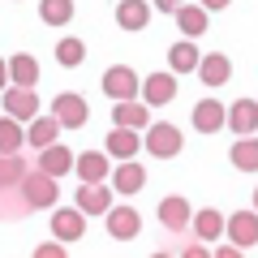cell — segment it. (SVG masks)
<instances>
[{
    "instance_id": "7",
    "label": "cell",
    "mask_w": 258,
    "mask_h": 258,
    "mask_svg": "<svg viewBox=\"0 0 258 258\" xmlns=\"http://www.w3.org/2000/svg\"><path fill=\"white\" fill-rule=\"evenodd\" d=\"M108 237L112 241H134L142 232V215H138V207H108Z\"/></svg>"
},
{
    "instance_id": "26",
    "label": "cell",
    "mask_w": 258,
    "mask_h": 258,
    "mask_svg": "<svg viewBox=\"0 0 258 258\" xmlns=\"http://www.w3.org/2000/svg\"><path fill=\"white\" fill-rule=\"evenodd\" d=\"M22 215H30L22 189L18 185H0V220H22Z\"/></svg>"
},
{
    "instance_id": "25",
    "label": "cell",
    "mask_w": 258,
    "mask_h": 258,
    "mask_svg": "<svg viewBox=\"0 0 258 258\" xmlns=\"http://www.w3.org/2000/svg\"><path fill=\"white\" fill-rule=\"evenodd\" d=\"M198 47H194V39H181V43H172L168 47V69H172V74H189L194 64H198Z\"/></svg>"
},
{
    "instance_id": "3",
    "label": "cell",
    "mask_w": 258,
    "mask_h": 258,
    "mask_svg": "<svg viewBox=\"0 0 258 258\" xmlns=\"http://www.w3.org/2000/svg\"><path fill=\"white\" fill-rule=\"evenodd\" d=\"M52 116H56V125H60V129H82L91 112H86V99H82V95L60 91V95L52 99Z\"/></svg>"
},
{
    "instance_id": "29",
    "label": "cell",
    "mask_w": 258,
    "mask_h": 258,
    "mask_svg": "<svg viewBox=\"0 0 258 258\" xmlns=\"http://www.w3.org/2000/svg\"><path fill=\"white\" fill-rule=\"evenodd\" d=\"M39 18L47 26H69L74 22V0H39Z\"/></svg>"
},
{
    "instance_id": "13",
    "label": "cell",
    "mask_w": 258,
    "mask_h": 258,
    "mask_svg": "<svg viewBox=\"0 0 258 258\" xmlns=\"http://www.w3.org/2000/svg\"><path fill=\"white\" fill-rule=\"evenodd\" d=\"M112 120H116V125H125V129H147L151 125V108L147 103H138V95H134V99H116V108H112Z\"/></svg>"
},
{
    "instance_id": "17",
    "label": "cell",
    "mask_w": 258,
    "mask_h": 258,
    "mask_svg": "<svg viewBox=\"0 0 258 258\" xmlns=\"http://www.w3.org/2000/svg\"><path fill=\"white\" fill-rule=\"evenodd\" d=\"M39 172H47V176H64L69 168H74V155H69V147H60V142H47L43 151H39Z\"/></svg>"
},
{
    "instance_id": "23",
    "label": "cell",
    "mask_w": 258,
    "mask_h": 258,
    "mask_svg": "<svg viewBox=\"0 0 258 258\" xmlns=\"http://www.w3.org/2000/svg\"><path fill=\"white\" fill-rule=\"evenodd\" d=\"M60 138V125H56V116H30V129H26V147L43 151L47 142Z\"/></svg>"
},
{
    "instance_id": "5",
    "label": "cell",
    "mask_w": 258,
    "mask_h": 258,
    "mask_svg": "<svg viewBox=\"0 0 258 258\" xmlns=\"http://www.w3.org/2000/svg\"><path fill=\"white\" fill-rule=\"evenodd\" d=\"M99 86H103L108 99H134V95H138V74H134L129 64H112V69H103Z\"/></svg>"
},
{
    "instance_id": "24",
    "label": "cell",
    "mask_w": 258,
    "mask_h": 258,
    "mask_svg": "<svg viewBox=\"0 0 258 258\" xmlns=\"http://www.w3.org/2000/svg\"><path fill=\"white\" fill-rule=\"evenodd\" d=\"M189 224H194V232H198V241H220V237H224V215L215 211V207L189 215Z\"/></svg>"
},
{
    "instance_id": "33",
    "label": "cell",
    "mask_w": 258,
    "mask_h": 258,
    "mask_svg": "<svg viewBox=\"0 0 258 258\" xmlns=\"http://www.w3.org/2000/svg\"><path fill=\"white\" fill-rule=\"evenodd\" d=\"M228 5H232V0H203V9H207V13H215V9H228Z\"/></svg>"
},
{
    "instance_id": "6",
    "label": "cell",
    "mask_w": 258,
    "mask_h": 258,
    "mask_svg": "<svg viewBox=\"0 0 258 258\" xmlns=\"http://www.w3.org/2000/svg\"><path fill=\"white\" fill-rule=\"evenodd\" d=\"M224 232H228V241H237V249H254L258 245V211L254 207L237 211L232 220H224Z\"/></svg>"
},
{
    "instance_id": "11",
    "label": "cell",
    "mask_w": 258,
    "mask_h": 258,
    "mask_svg": "<svg viewBox=\"0 0 258 258\" xmlns=\"http://www.w3.org/2000/svg\"><path fill=\"white\" fill-rule=\"evenodd\" d=\"M82 232H86V215L78 211V207H60V211L52 215V237L60 241V245L82 241Z\"/></svg>"
},
{
    "instance_id": "32",
    "label": "cell",
    "mask_w": 258,
    "mask_h": 258,
    "mask_svg": "<svg viewBox=\"0 0 258 258\" xmlns=\"http://www.w3.org/2000/svg\"><path fill=\"white\" fill-rule=\"evenodd\" d=\"M60 254H64L60 241H47V245H39V249H35V258H60Z\"/></svg>"
},
{
    "instance_id": "1",
    "label": "cell",
    "mask_w": 258,
    "mask_h": 258,
    "mask_svg": "<svg viewBox=\"0 0 258 258\" xmlns=\"http://www.w3.org/2000/svg\"><path fill=\"white\" fill-rule=\"evenodd\" d=\"M18 189H22V198H26V207L30 211H43V207H52L56 203V176H47V172H39V168H30L26 176L18 181Z\"/></svg>"
},
{
    "instance_id": "28",
    "label": "cell",
    "mask_w": 258,
    "mask_h": 258,
    "mask_svg": "<svg viewBox=\"0 0 258 258\" xmlns=\"http://www.w3.org/2000/svg\"><path fill=\"white\" fill-rule=\"evenodd\" d=\"M232 164L241 168V172H258V138L254 134H241L237 147H232Z\"/></svg>"
},
{
    "instance_id": "34",
    "label": "cell",
    "mask_w": 258,
    "mask_h": 258,
    "mask_svg": "<svg viewBox=\"0 0 258 258\" xmlns=\"http://www.w3.org/2000/svg\"><path fill=\"white\" fill-rule=\"evenodd\" d=\"M155 5H159V9H164V13H172L176 5H181V0H155Z\"/></svg>"
},
{
    "instance_id": "35",
    "label": "cell",
    "mask_w": 258,
    "mask_h": 258,
    "mask_svg": "<svg viewBox=\"0 0 258 258\" xmlns=\"http://www.w3.org/2000/svg\"><path fill=\"white\" fill-rule=\"evenodd\" d=\"M9 86V69H5V60H0V91Z\"/></svg>"
},
{
    "instance_id": "16",
    "label": "cell",
    "mask_w": 258,
    "mask_h": 258,
    "mask_svg": "<svg viewBox=\"0 0 258 258\" xmlns=\"http://www.w3.org/2000/svg\"><path fill=\"white\" fill-rule=\"evenodd\" d=\"M138 129H125V125H116L108 134V142H103V151H108V159H134L138 155Z\"/></svg>"
},
{
    "instance_id": "22",
    "label": "cell",
    "mask_w": 258,
    "mask_h": 258,
    "mask_svg": "<svg viewBox=\"0 0 258 258\" xmlns=\"http://www.w3.org/2000/svg\"><path fill=\"white\" fill-rule=\"evenodd\" d=\"M194 129H198V134H215V129H224V103H215V99L194 103Z\"/></svg>"
},
{
    "instance_id": "18",
    "label": "cell",
    "mask_w": 258,
    "mask_h": 258,
    "mask_svg": "<svg viewBox=\"0 0 258 258\" xmlns=\"http://www.w3.org/2000/svg\"><path fill=\"white\" fill-rule=\"evenodd\" d=\"M159 224H164L168 232H185L189 228V203L176 198V194H168L164 203H159Z\"/></svg>"
},
{
    "instance_id": "31",
    "label": "cell",
    "mask_w": 258,
    "mask_h": 258,
    "mask_svg": "<svg viewBox=\"0 0 258 258\" xmlns=\"http://www.w3.org/2000/svg\"><path fill=\"white\" fill-rule=\"evenodd\" d=\"M56 60H60L64 69L82 64L86 60V43H82V39H60V43H56Z\"/></svg>"
},
{
    "instance_id": "30",
    "label": "cell",
    "mask_w": 258,
    "mask_h": 258,
    "mask_svg": "<svg viewBox=\"0 0 258 258\" xmlns=\"http://www.w3.org/2000/svg\"><path fill=\"white\" fill-rule=\"evenodd\" d=\"M26 172H30V164L22 159V151H13V155H0V185H18Z\"/></svg>"
},
{
    "instance_id": "19",
    "label": "cell",
    "mask_w": 258,
    "mask_h": 258,
    "mask_svg": "<svg viewBox=\"0 0 258 258\" xmlns=\"http://www.w3.org/2000/svg\"><path fill=\"white\" fill-rule=\"evenodd\" d=\"M5 69H9V82H13V86H39V60H35L30 52L9 56Z\"/></svg>"
},
{
    "instance_id": "10",
    "label": "cell",
    "mask_w": 258,
    "mask_h": 258,
    "mask_svg": "<svg viewBox=\"0 0 258 258\" xmlns=\"http://www.w3.org/2000/svg\"><path fill=\"white\" fill-rule=\"evenodd\" d=\"M108 172H112V194H125V198L142 194V185H147V168L134 159H120V168H108Z\"/></svg>"
},
{
    "instance_id": "15",
    "label": "cell",
    "mask_w": 258,
    "mask_h": 258,
    "mask_svg": "<svg viewBox=\"0 0 258 258\" xmlns=\"http://www.w3.org/2000/svg\"><path fill=\"white\" fill-rule=\"evenodd\" d=\"M224 125H232V134H254L258 129V103L254 99H237L228 112H224Z\"/></svg>"
},
{
    "instance_id": "14",
    "label": "cell",
    "mask_w": 258,
    "mask_h": 258,
    "mask_svg": "<svg viewBox=\"0 0 258 258\" xmlns=\"http://www.w3.org/2000/svg\"><path fill=\"white\" fill-rule=\"evenodd\" d=\"M108 151H82V155H74V172L78 181H108Z\"/></svg>"
},
{
    "instance_id": "27",
    "label": "cell",
    "mask_w": 258,
    "mask_h": 258,
    "mask_svg": "<svg viewBox=\"0 0 258 258\" xmlns=\"http://www.w3.org/2000/svg\"><path fill=\"white\" fill-rule=\"evenodd\" d=\"M26 147V129H22V120L13 116H0V155H13V151Z\"/></svg>"
},
{
    "instance_id": "21",
    "label": "cell",
    "mask_w": 258,
    "mask_h": 258,
    "mask_svg": "<svg viewBox=\"0 0 258 258\" xmlns=\"http://www.w3.org/2000/svg\"><path fill=\"white\" fill-rule=\"evenodd\" d=\"M151 22V5L147 0H120L116 5V26L120 30H142Z\"/></svg>"
},
{
    "instance_id": "20",
    "label": "cell",
    "mask_w": 258,
    "mask_h": 258,
    "mask_svg": "<svg viewBox=\"0 0 258 258\" xmlns=\"http://www.w3.org/2000/svg\"><path fill=\"white\" fill-rule=\"evenodd\" d=\"M172 13H176V26H181V35H185V39L207 35V9H203V5H185V0H181Z\"/></svg>"
},
{
    "instance_id": "9",
    "label": "cell",
    "mask_w": 258,
    "mask_h": 258,
    "mask_svg": "<svg viewBox=\"0 0 258 258\" xmlns=\"http://www.w3.org/2000/svg\"><path fill=\"white\" fill-rule=\"evenodd\" d=\"M176 99V74L172 69H164V74H151L147 82H142V103L147 108H164V103Z\"/></svg>"
},
{
    "instance_id": "12",
    "label": "cell",
    "mask_w": 258,
    "mask_h": 258,
    "mask_svg": "<svg viewBox=\"0 0 258 258\" xmlns=\"http://www.w3.org/2000/svg\"><path fill=\"white\" fill-rule=\"evenodd\" d=\"M194 74L203 78L207 86H224L232 78V60L224 52H211V56H198V64H194Z\"/></svg>"
},
{
    "instance_id": "2",
    "label": "cell",
    "mask_w": 258,
    "mask_h": 258,
    "mask_svg": "<svg viewBox=\"0 0 258 258\" xmlns=\"http://www.w3.org/2000/svg\"><path fill=\"white\" fill-rule=\"evenodd\" d=\"M142 147H147L155 159H172V155H181L185 138H181V129H176V125L155 120V125H147V138H142Z\"/></svg>"
},
{
    "instance_id": "8",
    "label": "cell",
    "mask_w": 258,
    "mask_h": 258,
    "mask_svg": "<svg viewBox=\"0 0 258 258\" xmlns=\"http://www.w3.org/2000/svg\"><path fill=\"white\" fill-rule=\"evenodd\" d=\"M5 116H13V120H30V116H39V95H35V86H5Z\"/></svg>"
},
{
    "instance_id": "4",
    "label": "cell",
    "mask_w": 258,
    "mask_h": 258,
    "mask_svg": "<svg viewBox=\"0 0 258 258\" xmlns=\"http://www.w3.org/2000/svg\"><path fill=\"white\" fill-rule=\"evenodd\" d=\"M74 207L82 215H103L112 207V185L108 181H82L78 194H74Z\"/></svg>"
}]
</instances>
